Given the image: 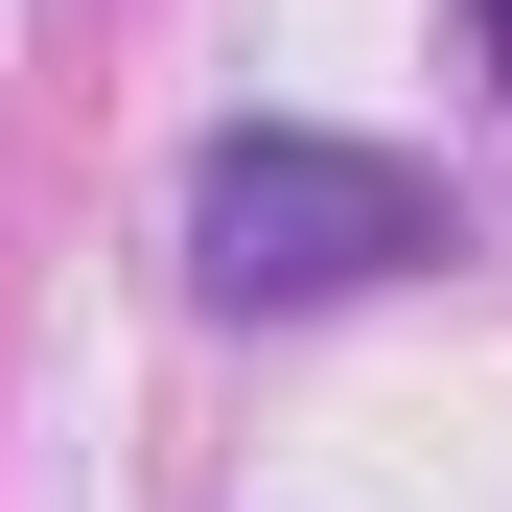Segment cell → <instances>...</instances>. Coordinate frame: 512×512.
Returning a JSON list of instances; mask_svg holds the SVG:
<instances>
[{"instance_id":"7a4b0ae2","label":"cell","mask_w":512,"mask_h":512,"mask_svg":"<svg viewBox=\"0 0 512 512\" xmlns=\"http://www.w3.org/2000/svg\"><path fill=\"white\" fill-rule=\"evenodd\" d=\"M466 24H489V70H512V0H466Z\"/></svg>"},{"instance_id":"6da1fadb","label":"cell","mask_w":512,"mask_h":512,"mask_svg":"<svg viewBox=\"0 0 512 512\" xmlns=\"http://www.w3.org/2000/svg\"><path fill=\"white\" fill-rule=\"evenodd\" d=\"M396 256H443V187L396 140H326V117H233L187 163V303L233 326H303V303H373Z\"/></svg>"}]
</instances>
